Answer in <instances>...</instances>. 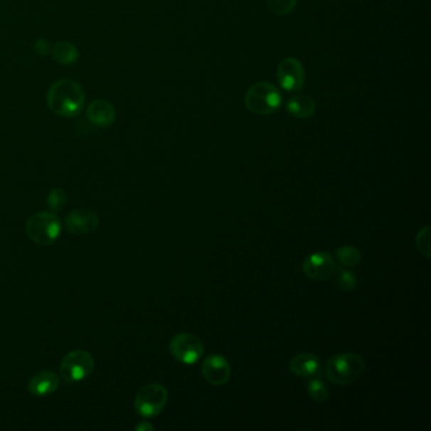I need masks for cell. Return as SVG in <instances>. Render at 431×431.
I'll return each mask as SVG.
<instances>
[{
    "mask_svg": "<svg viewBox=\"0 0 431 431\" xmlns=\"http://www.w3.org/2000/svg\"><path fill=\"white\" fill-rule=\"evenodd\" d=\"M170 352L183 364H195L204 354V344L196 335L181 333L171 339Z\"/></svg>",
    "mask_w": 431,
    "mask_h": 431,
    "instance_id": "7",
    "label": "cell"
},
{
    "mask_svg": "<svg viewBox=\"0 0 431 431\" xmlns=\"http://www.w3.org/2000/svg\"><path fill=\"white\" fill-rule=\"evenodd\" d=\"M244 102L252 113L268 115L281 108L282 95L276 86L262 81L250 86L244 97Z\"/></svg>",
    "mask_w": 431,
    "mask_h": 431,
    "instance_id": "2",
    "label": "cell"
},
{
    "mask_svg": "<svg viewBox=\"0 0 431 431\" xmlns=\"http://www.w3.org/2000/svg\"><path fill=\"white\" fill-rule=\"evenodd\" d=\"M270 11L277 16H287L295 9L297 0H267Z\"/></svg>",
    "mask_w": 431,
    "mask_h": 431,
    "instance_id": "19",
    "label": "cell"
},
{
    "mask_svg": "<svg viewBox=\"0 0 431 431\" xmlns=\"http://www.w3.org/2000/svg\"><path fill=\"white\" fill-rule=\"evenodd\" d=\"M68 233L75 235H85L94 232L99 225V218L89 209H76L71 211L65 220Z\"/></svg>",
    "mask_w": 431,
    "mask_h": 431,
    "instance_id": "11",
    "label": "cell"
},
{
    "mask_svg": "<svg viewBox=\"0 0 431 431\" xmlns=\"http://www.w3.org/2000/svg\"><path fill=\"white\" fill-rule=\"evenodd\" d=\"M26 230L37 245H51L61 234V221L53 211H41L29 218Z\"/></svg>",
    "mask_w": 431,
    "mask_h": 431,
    "instance_id": "4",
    "label": "cell"
},
{
    "mask_svg": "<svg viewBox=\"0 0 431 431\" xmlns=\"http://www.w3.org/2000/svg\"><path fill=\"white\" fill-rule=\"evenodd\" d=\"M154 426L151 425V424H148V422H141L139 425L137 426V430L138 431L154 430Z\"/></svg>",
    "mask_w": 431,
    "mask_h": 431,
    "instance_id": "24",
    "label": "cell"
},
{
    "mask_svg": "<svg viewBox=\"0 0 431 431\" xmlns=\"http://www.w3.org/2000/svg\"><path fill=\"white\" fill-rule=\"evenodd\" d=\"M95 367L94 358L86 351L68 353L60 364V373L66 382H80L92 373Z\"/></svg>",
    "mask_w": 431,
    "mask_h": 431,
    "instance_id": "6",
    "label": "cell"
},
{
    "mask_svg": "<svg viewBox=\"0 0 431 431\" xmlns=\"http://www.w3.org/2000/svg\"><path fill=\"white\" fill-rule=\"evenodd\" d=\"M286 109L291 115H294L299 119H307L312 118L316 112V104L312 97L305 95H295L289 99L286 104Z\"/></svg>",
    "mask_w": 431,
    "mask_h": 431,
    "instance_id": "15",
    "label": "cell"
},
{
    "mask_svg": "<svg viewBox=\"0 0 431 431\" xmlns=\"http://www.w3.org/2000/svg\"><path fill=\"white\" fill-rule=\"evenodd\" d=\"M307 390L309 396L315 403H325L328 400V398H329V390H328L326 385L324 383L323 381L318 380L315 377L312 381L307 382Z\"/></svg>",
    "mask_w": 431,
    "mask_h": 431,
    "instance_id": "18",
    "label": "cell"
},
{
    "mask_svg": "<svg viewBox=\"0 0 431 431\" xmlns=\"http://www.w3.org/2000/svg\"><path fill=\"white\" fill-rule=\"evenodd\" d=\"M416 245H417V250H419L421 255H425L427 258L430 257L431 240L430 227L429 225L422 228L420 232L417 233V235H416Z\"/></svg>",
    "mask_w": 431,
    "mask_h": 431,
    "instance_id": "22",
    "label": "cell"
},
{
    "mask_svg": "<svg viewBox=\"0 0 431 431\" xmlns=\"http://www.w3.org/2000/svg\"><path fill=\"white\" fill-rule=\"evenodd\" d=\"M68 203V195L63 188H53L47 196V206L51 211H58L63 209Z\"/></svg>",
    "mask_w": 431,
    "mask_h": 431,
    "instance_id": "20",
    "label": "cell"
},
{
    "mask_svg": "<svg viewBox=\"0 0 431 431\" xmlns=\"http://www.w3.org/2000/svg\"><path fill=\"white\" fill-rule=\"evenodd\" d=\"M302 271L307 277L314 281H324L335 271V262L326 252H318L309 255L302 263Z\"/></svg>",
    "mask_w": 431,
    "mask_h": 431,
    "instance_id": "9",
    "label": "cell"
},
{
    "mask_svg": "<svg viewBox=\"0 0 431 431\" xmlns=\"http://www.w3.org/2000/svg\"><path fill=\"white\" fill-rule=\"evenodd\" d=\"M169 400V392L159 383H149L142 387L134 398L137 414L143 417H154L162 413Z\"/></svg>",
    "mask_w": 431,
    "mask_h": 431,
    "instance_id": "5",
    "label": "cell"
},
{
    "mask_svg": "<svg viewBox=\"0 0 431 431\" xmlns=\"http://www.w3.org/2000/svg\"><path fill=\"white\" fill-rule=\"evenodd\" d=\"M277 80L284 90L299 92L305 86V68L295 57H287L278 65Z\"/></svg>",
    "mask_w": 431,
    "mask_h": 431,
    "instance_id": "8",
    "label": "cell"
},
{
    "mask_svg": "<svg viewBox=\"0 0 431 431\" xmlns=\"http://www.w3.org/2000/svg\"><path fill=\"white\" fill-rule=\"evenodd\" d=\"M363 358L356 353H344L330 358L325 373L335 385H349L363 373Z\"/></svg>",
    "mask_w": 431,
    "mask_h": 431,
    "instance_id": "3",
    "label": "cell"
},
{
    "mask_svg": "<svg viewBox=\"0 0 431 431\" xmlns=\"http://www.w3.org/2000/svg\"><path fill=\"white\" fill-rule=\"evenodd\" d=\"M51 43L45 38H41L34 43V52L41 56H46L51 52Z\"/></svg>",
    "mask_w": 431,
    "mask_h": 431,
    "instance_id": "23",
    "label": "cell"
},
{
    "mask_svg": "<svg viewBox=\"0 0 431 431\" xmlns=\"http://www.w3.org/2000/svg\"><path fill=\"white\" fill-rule=\"evenodd\" d=\"M51 55L56 63L61 65H74L80 58V52L73 43L61 41L51 47Z\"/></svg>",
    "mask_w": 431,
    "mask_h": 431,
    "instance_id": "16",
    "label": "cell"
},
{
    "mask_svg": "<svg viewBox=\"0 0 431 431\" xmlns=\"http://www.w3.org/2000/svg\"><path fill=\"white\" fill-rule=\"evenodd\" d=\"M201 371L205 380L214 386L225 385L232 375L230 364L227 358L219 354H213L206 358L201 366Z\"/></svg>",
    "mask_w": 431,
    "mask_h": 431,
    "instance_id": "10",
    "label": "cell"
},
{
    "mask_svg": "<svg viewBox=\"0 0 431 431\" xmlns=\"http://www.w3.org/2000/svg\"><path fill=\"white\" fill-rule=\"evenodd\" d=\"M86 117L91 124L99 128H107L115 122L117 112L113 104L102 99H97L90 102V105L86 109Z\"/></svg>",
    "mask_w": 431,
    "mask_h": 431,
    "instance_id": "12",
    "label": "cell"
},
{
    "mask_svg": "<svg viewBox=\"0 0 431 431\" xmlns=\"http://www.w3.org/2000/svg\"><path fill=\"white\" fill-rule=\"evenodd\" d=\"M336 260L343 267H354L362 260L361 252L353 245H344L336 250Z\"/></svg>",
    "mask_w": 431,
    "mask_h": 431,
    "instance_id": "17",
    "label": "cell"
},
{
    "mask_svg": "<svg viewBox=\"0 0 431 431\" xmlns=\"http://www.w3.org/2000/svg\"><path fill=\"white\" fill-rule=\"evenodd\" d=\"M357 276L352 271L346 270L344 267L338 270V284L343 291H353L357 287Z\"/></svg>",
    "mask_w": 431,
    "mask_h": 431,
    "instance_id": "21",
    "label": "cell"
},
{
    "mask_svg": "<svg viewBox=\"0 0 431 431\" xmlns=\"http://www.w3.org/2000/svg\"><path fill=\"white\" fill-rule=\"evenodd\" d=\"M291 373L302 378H314L321 375L320 358L310 353H302L289 361Z\"/></svg>",
    "mask_w": 431,
    "mask_h": 431,
    "instance_id": "13",
    "label": "cell"
},
{
    "mask_svg": "<svg viewBox=\"0 0 431 431\" xmlns=\"http://www.w3.org/2000/svg\"><path fill=\"white\" fill-rule=\"evenodd\" d=\"M60 386V378L51 371H40L31 377L28 382V391L34 396H48L57 391Z\"/></svg>",
    "mask_w": 431,
    "mask_h": 431,
    "instance_id": "14",
    "label": "cell"
},
{
    "mask_svg": "<svg viewBox=\"0 0 431 431\" xmlns=\"http://www.w3.org/2000/svg\"><path fill=\"white\" fill-rule=\"evenodd\" d=\"M47 104L48 108L57 115L73 118L79 115L84 108L85 94L83 87L74 80H58L48 89Z\"/></svg>",
    "mask_w": 431,
    "mask_h": 431,
    "instance_id": "1",
    "label": "cell"
}]
</instances>
